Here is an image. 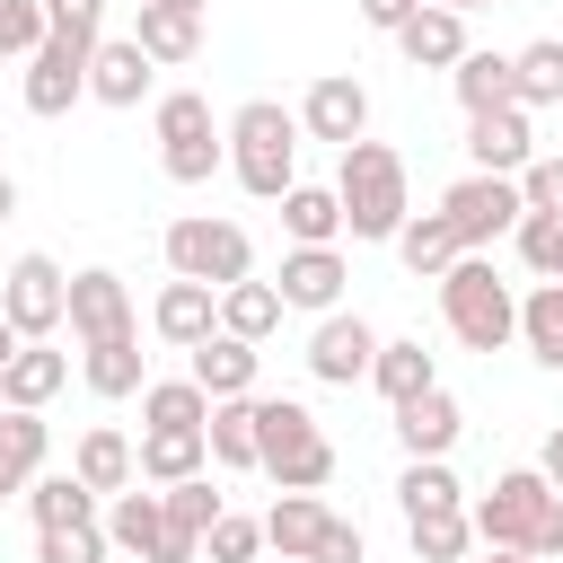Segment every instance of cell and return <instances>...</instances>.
<instances>
[{"label": "cell", "mask_w": 563, "mask_h": 563, "mask_svg": "<svg viewBox=\"0 0 563 563\" xmlns=\"http://www.w3.org/2000/svg\"><path fill=\"white\" fill-rule=\"evenodd\" d=\"M475 537L484 545H519V554H563V493L537 475V466H510L493 475V493L466 501Z\"/></svg>", "instance_id": "6da1fadb"}, {"label": "cell", "mask_w": 563, "mask_h": 563, "mask_svg": "<svg viewBox=\"0 0 563 563\" xmlns=\"http://www.w3.org/2000/svg\"><path fill=\"white\" fill-rule=\"evenodd\" d=\"M299 114L290 106H273V97H246L238 114H229V176L255 194V202H282L290 185H299Z\"/></svg>", "instance_id": "7a4b0ae2"}, {"label": "cell", "mask_w": 563, "mask_h": 563, "mask_svg": "<svg viewBox=\"0 0 563 563\" xmlns=\"http://www.w3.org/2000/svg\"><path fill=\"white\" fill-rule=\"evenodd\" d=\"M334 194H343V229L361 246H396V229L413 220V194H405V158L387 141H352L343 167H334Z\"/></svg>", "instance_id": "3957f363"}, {"label": "cell", "mask_w": 563, "mask_h": 563, "mask_svg": "<svg viewBox=\"0 0 563 563\" xmlns=\"http://www.w3.org/2000/svg\"><path fill=\"white\" fill-rule=\"evenodd\" d=\"M440 317H449V334H457L466 352L519 343V290L493 273V255H457V264L440 273Z\"/></svg>", "instance_id": "277c9868"}, {"label": "cell", "mask_w": 563, "mask_h": 563, "mask_svg": "<svg viewBox=\"0 0 563 563\" xmlns=\"http://www.w3.org/2000/svg\"><path fill=\"white\" fill-rule=\"evenodd\" d=\"M255 475H273L282 493H317L325 475H334V440H325V422L308 413V405H290V396H255Z\"/></svg>", "instance_id": "5b68a950"}, {"label": "cell", "mask_w": 563, "mask_h": 563, "mask_svg": "<svg viewBox=\"0 0 563 563\" xmlns=\"http://www.w3.org/2000/svg\"><path fill=\"white\" fill-rule=\"evenodd\" d=\"M150 132H158V167L176 185H211L229 167V123H211V97H194V88H167L150 106Z\"/></svg>", "instance_id": "8992f818"}, {"label": "cell", "mask_w": 563, "mask_h": 563, "mask_svg": "<svg viewBox=\"0 0 563 563\" xmlns=\"http://www.w3.org/2000/svg\"><path fill=\"white\" fill-rule=\"evenodd\" d=\"M167 273L229 290V282H246V273H255V238H246L238 220H211V211H194V220H167Z\"/></svg>", "instance_id": "52a82bcc"}, {"label": "cell", "mask_w": 563, "mask_h": 563, "mask_svg": "<svg viewBox=\"0 0 563 563\" xmlns=\"http://www.w3.org/2000/svg\"><path fill=\"white\" fill-rule=\"evenodd\" d=\"M440 211H449V229H457V246L466 255H484L493 238H510L519 220H528V194H519V176H457L449 194H440Z\"/></svg>", "instance_id": "ba28073f"}, {"label": "cell", "mask_w": 563, "mask_h": 563, "mask_svg": "<svg viewBox=\"0 0 563 563\" xmlns=\"http://www.w3.org/2000/svg\"><path fill=\"white\" fill-rule=\"evenodd\" d=\"M0 308H9V325H18L26 343H44V334L70 325V273H62L53 255H18V264L0 273Z\"/></svg>", "instance_id": "9c48e42d"}, {"label": "cell", "mask_w": 563, "mask_h": 563, "mask_svg": "<svg viewBox=\"0 0 563 563\" xmlns=\"http://www.w3.org/2000/svg\"><path fill=\"white\" fill-rule=\"evenodd\" d=\"M369 361H378L369 317L325 308V317H317V334H308V378H317V387H361V378H369Z\"/></svg>", "instance_id": "30bf717a"}, {"label": "cell", "mask_w": 563, "mask_h": 563, "mask_svg": "<svg viewBox=\"0 0 563 563\" xmlns=\"http://www.w3.org/2000/svg\"><path fill=\"white\" fill-rule=\"evenodd\" d=\"M88 53H97V44H62V35H44V44H35V62H26V88H18V97H26V114H44V123H53V114H70V106L88 97Z\"/></svg>", "instance_id": "8fae6325"}, {"label": "cell", "mask_w": 563, "mask_h": 563, "mask_svg": "<svg viewBox=\"0 0 563 563\" xmlns=\"http://www.w3.org/2000/svg\"><path fill=\"white\" fill-rule=\"evenodd\" d=\"M299 132H308V141H334V150L369 141V88H361L352 70H325V79L299 97Z\"/></svg>", "instance_id": "7c38bea8"}, {"label": "cell", "mask_w": 563, "mask_h": 563, "mask_svg": "<svg viewBox=\"0 0 563 563\" xmlns=\"http://www.w3.org/2000/svg\"><path fill=\"white\" fill-rule=\"evenodd\" d=\"M466 158H475L484 176H519V167L537 158L528 106H484V114H466Z\"/></svg>", "instance_id": "4fadbf2b"}, {"label": "cell", "mask_w": 563, "mask_h": 563, "mask_svg": "<svg viewBox=\"0 0 563 563\" xmlns=\"http://www.w3.org/2000/svg\"><path fill=\"white\" fill-rule=\"evenodd\" d=\"M343 282H352V264H343V246H290V255H282V273H273V290H282V308H308V317H325V308H343Z\"/></svg>", "instance_id": "5bb4252c"}, {"label": "cell", "mask_w": 563, "mask_h": 563, "mask_svg": "<svg viewBox=\"0 0 563 563\" xmlns=\"http://www.w3.org/2000/svg\"><path fill=\"white\" fill-rule=\"evenodd\" d=\"M150 79H158V62L141 53V35H97V53H88V97L97 106H141Z\"/></svg>", "instance_id": "9a60e30c"}, {"label": "cell", "mask_w": 563, "mask_h": 563, "mask_svg": "<svg viewBox=\"0 0 563 563\" xmlns=\"http://www.w3.org/2000/svg\"><path fill=\"white\" fill-rule=\"evenodd\" d=\"M70 334H79V343L132 334V290H123V273H106V264L70 273Z\"/></svg>", "instance_id": "2e32d148"}, {"label": "cell", "mask_w": 563, "mask_h": 563, "mask_svg": "<svg viewBox=\"0 0 563 563\" xmlns=\"http://www.w3.org/2000/svg\"><path fill=\"white\" fill-rule=\"evenodd\" d=\"M457 431H466V405H457L449 387H422V396L396 405V440H405V457H449Z\"/></svg>", "instance_id": "e0dca14e"}, {"label": "cell", "mask_w": 563, "mask_h": 563, "mask_svg": "<svg viewBox=\"0 0 563 563\" xmlns=\"http://www.w3.org/2000/svg\"><path fill=\"white\" fill-rule=\"evenodd\" d=\"M44 449H53V422L35 405H0V501H18L44 475Z\"/></svg>", "instance_id": "ac0fdd59"}, {"label": "cell", "mask_w": 563, "mask_h": 563, "mask_svg": "<svg viewBox=\"0 0 563 563\" xmlns=\"http://www.w3.org/2000/svg\"><path fill=\"white\" fill-rule=\"evenodd\" d=\"M396 53H405L413 70H457V62H466V18L440 9V0H422V9L396 26Z\"/></svg>", "instance_id": "d6986e66"}, {"label": "cell", "mask_w": 563, "mask_h": 563, "mask_svg": "<svg viewBox=\"0 0 563 563\" xmlns=\"http://www.w3.org/2000/svg\"><path fill=\"white\" fill-rule=\"evenodd\" d=\"M150 325H158V343L194 352V343H202V334L220 325V290H211V282H185V273H176V282H167V290L150 299Z\"/></svg>", "instance_id": "ffe728a7"}, {"label": "cell", "mask_w": 563, "mask_h": 563, "mask_svg": "<svg viewBox=\"0 0 563 563\" xmlns=\"http://www.w3.org/2000/svg\"><path fill=\"white\" fill-rule=\"evenodd\" d=\"M70 475L106 501V493H123V484H141V449L114 431V422H88L79 431V449H70Z\"/></svg>", "instance_id": "44dd1931"}, {"label": "cell", "mask_w": 563, "mask_h": 563, "mask_svg": "<svg viewBox=\"0 0 563 563\" xmlns=\"http://www.w3.org/2000/svg\"><path fill=\"white\" fill-rule=\"evenodd\" d=\"M255 343L246 334H229V325H211L202 343H194V378H202V396L220 405V396H255Z\"/></svg>", "instance_id": "7402d4cb"}, {"label": "cell", "mask_w": 563, "mask_h": 563, "mask_svg": "<svg viewBox=\"0 0 563 563\" xmlns=\"http://www.w3.org/2000/svg\"><path fill=\"white\" fill-rule=\"evenodd\" d=\"M106 537H114V554L158 563V537H167V493H141V484L106 493Z\"/></svg>", "instance_id": "603a6c76"}, {"label": "cell", "mask_w": 563, "mask_h": 563, "mask_svg": "<svg viewBox=\"0 0 563 563\" xmlns=\"http://www.w3.org/2000/svg\"><path fill=\"white\" fill-rule=\"evenodd\" d=\"M62 387H70V352H53V334L44 343H18V361L0 369V405H35L44 413Z\"/></svg>", "instance_id": "cb8c5ba5"}, {"label": "cell", "mask_w": 563, "mask_h": 563, "mask_svg": "<svg viewBox=\"0 0 563 563\" xmlns=\"http://www.w3.org/2000/svg\"><path fill=\"white\" fill-rule=\"evenodd\" d=\"M457 255H466V246H457V229H449V211H440V202H431V211H413V220L396 229V264H405L413 282H440Z\"/></svg>", "instance_id": "d4e9b609"}, {"label": "cell", "mask_w": 563, "mask_h": 563, "mask_svg": "<svg viewBox=\"0 0 563 563\" xmlns=\"http://www.w3.org/2000/svg\"><path fill=\"white\" fill-rule=\"evenodd\" d=\"M79 378L114 405V396H141L150 369H141V334H106V343H79Z\"/></svg>", "instance_id": "484cf974"}, {"label": "cell", "mask_w": 563, "mask_h": 563, "mask_svg": "<svg viewBox=\"0 0 563 563\" xmlns=\"http://www.w3.org/2000/svg\"><path fill=\"white\" fill-rule=\"evenodd\" d=\"M325 519H334V510H325L317 493H282V501L264 510V545H273L282 563H308L317 537H325Z\"/></svg>", "instance_id": "4316f807"}, {"label": "cell", "mask_w": 563, "mask_h": 563, "mask_svg": "<svg viewBox=\"0 0 563 563\" xmlns=\"http://www.w3.org/2000/svg\"><path fill=\"white\" fill-rule=\"evenodd\" d=\"M132 35H141V53H150L158 70H176V62H194V53H202V18H194V9H158V0H141Z\"/></svg>", "instance_id": "83f0119b"}, {"label": "cell", "mask_w": 563, "mask_h": 563, "mask_svg": "<svg viewBox=\"0 0 563 563\" xmlns=\"http://www.w3.org/2000/svg\"><path fill=\"white\" fill-rule=\"evenodd\" d=\"M369 387H378L387 405H405V396L440 387V361L422 352V334H396V343H378V361H369Z\"/></svg>", "instance_id": "f1b7e54d"}, {"label": "cell", "mask_w": 563, "mask_h": 563, "mask_svg": "<svg viewBox=\"0 0 563 563\" xmlns=\"http://www.w3.org/2000/svg\"><path fill=\"white\" fill-rule=\"evenodd\" d=\"M202 440H211V466H229V475H255V396H220L211 405V422H202Z\"/></svg>", "instance_id": "f546056e"}, {"label": "cell", "mask_w": 563, "mask_h": 563, "mask_svg": "<svg viewBox=\"0 0 563 563\" xmlns=\"http://www.w3.org/2000/svg\"><path fill=\"white\" fill-rule=\"evenodd\" d=\"M282 229H290V246H334L343 238V194L334 185H290L282 194Z\"/></svg>", "instance_id": "4dcf8cb0"}, {"label": "cell", "mask_w": 563, "mask_h": 563, "mask_svg": "<svg viewBox=\"0 0 563 563\" xmlns=\"http://www.w3.org/2000/svg\"><path fill=\"white\" fill-rule=\"evenodd\" d=\"M141 422H150V431H202V422H211L202 378H194V369H185V378H150V387H141Z\"/></svg>", "instance_id": "1f68e13d"}, {"label": "cell", "mask_w": 563, "mask_h": 563, "mask_svg": "<svg viewBox=\"0 0 563 563\" xmlns=\"http://www.w3.org/2000/svg\"><path fill=\"white\" fill-rule=\"evenodd\" d=\"M449 88H457V106H466V114H484V106H519L510 53H475V44H466V62L449 70Z\"/></svg>", "instance_id": "d6a6232c"}, {"label": "cell", "mask_w": 563, "mask_h": 563, "mask_svg": "<svg viewBox=\"0 0 563 563\" xmlns=\"http://www.w3.org/2000/svg\"><path fill=\"white\" fill-rule=\"evenodd\" d=\"M211 466V440L202 431H141V484H185Z\"/></svg>", "instance_id": "836d02e7"}, {"label": "cell", "mask_w": 563, "mask_h": 563, "mask_svg": "<svg viewBox=\"0 0 563 563\" xmlns=\"http://www.w3.org/2000/svg\"><path fill=\"white\" fill-rule=\"evenodd\" d=\"M519 343H528L537 369H563V282H537L519 299Z\"/></svg>", "instance_id": "e575fe53"}, {"label": "cell", "mask_w": 563, "mask_h": 563, "mask_svg": "<svg viewBox=\"0 0 563 563\" xmlns=\"http://www.w3.org/2000/svg\"><path fill=\"white\" fill-rule=\"evenodd\" d=\"M220 325H229V334H246V343H264V334L282 325V290H273V282H255V273H246V282H229V290H220Z\"/></svg>", "instance_id": "d590c367"}, {"label": "cell", "mask_w": 563, "mask_h": 563, "mask_svg": "<svg viewBox=\"0 0 563 563\" xmlns=\"http://www.w3.org/2000/svg\"><path fill=\"white\" fill-rule=\"evenodd\" d=\"M396 501H405V519H413V510H466V484L449 475V457H405Z\"/></svg>", "instance_id": "8d00e7d4"}, {"label": "cell", "mask_w": 563, "mask_h": 563, "mask_svg": "<svg viewBox=\"0 0 563 563\" xmlns=\"http://www.w3.org/2000/svg\"><path fill=\"white\" fill-rule=\"evenodd\" d=\"M510 79H519V106H528V114H537V106H563V44H554V35L519 44V53H510Z\"/></svg>", "instance_id": "74e56055"}, {"label": "cell", "mask_w": 563, "mask_h": 563, "mask_svg": "<svg viewBox=\"0 0 563 563\" xmlns=\"http://www.w3.org/2000/svg\"><path fill=\"white\" fill-rule=\"evenodd\" d=\"M26 510H35V528H70V519H97V493L62 466V475H35L26 484Z\"/></svg>", "instance_id": "f35d334b"}, {"label": "cell", "mask_w": 563, "mask_h": 563, "mask_svg": "<svg viewBox=\"0 0 563 563\" xmlns=\"http://www.w3.org/2000/svg\"><path fill=\"white\" fill-rule=\"evenodd\" d=\"M405 537H413V554H422V563H466L475 519H466V510H413V519H405Z\"/></svg>", "instance_id": "ab89813d"}, {"label": "cell", "mask_w": 563, "mask_h": 563, "mask_svg": "<svg viewBox=\"0 0 563 563\" xmlns=\"http://www.w3.org/2000/svg\"><path fill=\"white\" fill-rule=\"evenodd\" d=\"M114 537L106 519H70V528H35V563H106Z\"/></svg>", "instance_id": "60d3db41"}, {"label": "cell", "mask_w": 563, "mask_h": 563, "mask_svg": "<svg viewBox=\"0 0 563 563\" xmlns=\"http://www.w3.org/2000/svg\"><path fill=\"white\" fill-rule=\"evenodd\" d=\"M510 238H519V264H528L537 282H563V211H528Z\"/></svg>", "instance_id": "b9f144b4"}, {"label": "cell", "mask_w": 563, "mask_h": 563, "mask_svg": "<svg viewBox=\"0 0 563 563\" xmlns=\"http://www.w3.org/2000/svg\"><path fill=\"white\" fill-rule=\"evenodd\" d=\"M44 35H53L44 26V0H0V62H35Z\"/></svg>", "instance_id": "7bdbcfd3"}, {"label": "cell", "mask_w": 563, "mask_h": 563, "mask_svg": "<svg viewBox=\"0 0 563 563\" xmlns=\"http://www.w3.org/2000/svg\"><path fill=\"white\" fill-rule=\"evenodd\" d=\"M255 545H264V519H246V510H220L211 537H202L211 563H255Z\"/></svg>", "instance_id": "ee69618b"}, {"label": "cell", "mask_w": 563, "mask_h": 563, "mask_svg": "<svg viewBox=\"0 0 563 563\" xmlns=\"http://www.w3.org/2000/svg\"><path fill=\"white\" fill-rule=\"evenodd\" d=\"M44 26L62 44H97L106 35V0H44Z\"/></svg>", "instance_id": "f6af8a7d"}, {"label": "cell", "mask_w": 563, "mask_h": 563, "mask_svg": "<svg viewBox=\"0 0 563 563\" xmlns=\"http://www.w3.org/2000/svg\"><path fill=\"white\" fill-rule=\"evenodd\" d=\"M519 194H528V211H563V158H528Z\"/></svg>", "instance_id": "bcb514c9"}, {"label": "cell", "mask_w": 563, "mask_h": 563, "mask_svg": "<svg viewBox=\"0 0 563 563\" xmlns=\"http://www.w3.org/2000/svg\"><path fill=\"white\" fill-rule=\"evenodd\" d=\"M308 563H361V528H352V519H325V537H317Z\"/></svg>", "instance_id": "7dc6e473"}, {"label": "cell", "mask_w": 563, "mask_h": 563, "mask_svg": "<svg viewBox=\"0 0 563 563\" xmlns=\"http://www.w3.org/2000/svg\"><path fill=\"white\" fill-rule=\"evenodd\" d=\"M413 9H422V0H361V18H369V26H378V35H396V26H405V18H413Z\"/></svg>", "instance_id": "c3c4849f"}, {"label": "cell", "mask_w": 563, "mask_h": 563, "mask_svg": "<svg viewBox=\"0 0 563 563\" xmlns=\"http://www.w3.org/2000/svg\"><path fill=\"white\" fill-rule=\"evenodd\" d=\"M537 475H545V484H554V493H563V422H554V431H545V449H537Z\"/></svg>", "instance_id": "681fc988"}, {"label": "cell", "mask_w": 563, "mask_h": 563, "mask_svg": "<svg viewBox=\"0 0 563 563\" xmlns=\"http://www.w3.org/2000/svg\"><path fill=\"white\" fill-rule=\"evenodd\" d=\"M18 343H26V334H18V325H9V308H0V369L18 361Z\"/></svg>", "instance_id": "f907efd6"}, {"label": "cell", "mask_w": 563, "mask_h": 563, "mask_svg": "<svg viewBox=\"0 0 563 563\" xmlns=\"http://www.w3.org/2000/svg\"><path fill=\"white\" fill-rule=\"evenodd\" d=\"M484 563H545V554H519V545H484Z\"/></svg>", "instance_id": "816d5d0a"}, {"label": "cell", "mask_w": 563, "mask_h": 563, "mask_svg": "<svg viewBox=\"0 0 563 563\" xmlns=\"http://www.w3.org/2000/svg\"><path fill=\"white\" fill-rule=\"evenodd\" d=\"M9 220H18V185L0 176V229H9Z\"/></svg>", "instance_id": "f5cc1de1"}, {"label": "cell", "mask_w": 563, "mask_h": 563, "mask_svg": "<svg viewBox=\"0 0 563 563\" xmlns=\"http://www.w3.org/2000/svg\"><path fill=\"white\" fill-rule=\"evenodd\" d=\"M440 9H457V18H466V9H501V0H440Z\"/></svg>", "instance_id": "db71d44e"}, {"label": "cell", "mask_w": 563, "mask_h": 563, "mask_svg": "<svg viewBox=\"0 0 563 563\" xmlns=\"http://www.w3.org/2000/svg\"><path fill=\"white\" fill-rule=\"evenodd\" d=\"M158 9H194V18H202V9H211V0H158Z\"/></svg>", "instance_id": "11a10c76"}]
</instances>
